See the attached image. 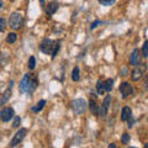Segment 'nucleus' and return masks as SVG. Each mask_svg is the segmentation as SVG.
<instances>
[{
    "label": "nucleus",
    "instance_id": "nucleus-8",
    "mask_svg": "<svg viewBox=\"0 0 148 148\" xmlns=\"http://www.w3.org/2000/svg\"><path fill=\"white\" fill-rule=\"evenodd\" d=\"M120 92H121L122 98H123V99H126V98H128L130 95H132V94H133V88H132V85L130 84V83L123 82L122 84L120 85Z\"/></svg>",
    "mask_w": 148,
    "mask_h": 148
},
{
    "label": "nucleus",
    "instance_id": "nucleus-26",
    "mask_svg": "<svg viewBox=\"0 0 148 148\" xmlns=\"http://www.w3.org/2000/svg\"><path fill=\"white\" fill-rule=\"evenodd\" d=\"M20 123H21V119H20V116H16V117H15V120H14L12 126L15 127V128H17L18 126H20Z\"/></svg>",
    "mask_w": 148,
    "mask_h": 148
},
{
    "label": "nucleus",
    "instance_id": "nucleus-21",
    "mask_svg": "<svg viewBox=\"0 0 148 148\" xmlns=\"http://www.w3.org/2000/svg\"><path fill=\"white\" fill-rule=\"evenodd\" d=\"M27 67H29L30 71H34V69L36 68V58H35V57H30Z\"/></svg>",
    "mask_w": 148,
    "mask_h": 148
},
{
    "label": "nucleus",
    "instance_id": "nucleus-25",
    "mask_svg": "<svg viewBox=\"0 0 148 148\" xmlns=\"http://www.w3.org/2000/svg\"><path fill=\"white\" fill-rule=\"evenodd\" d=\"M121 142L123 143V145H127V143L130 142V135L128 133H123L122 137H121Z\"/></svg>",
    "mask_w": 148,
    "mask_h": 148
},
{
    "label": "nucleus",
    "instance_id": "nucleus-4",
    "mask_svg": "<svg viewBox=\"0 0 148 148\" xmlns=\"http://www.w3.org/2000/svg\"><path fill=\"white\" fill-rule=\"evenodd\" d=\"M110 103H111V95H106L101 105L98 108V115L100 117H106V115H108V111H109V108H110Z\"/></svg>",
    "mask_w": 148,
    "mask_h": 148
},
{
    "label": "nucleus",
    "instance_id": "nucleus-16",
    "mask_svg": "<svg viewBox=\"0 0 148 148\" xmlns=\"http://www.w3.org/2000/svg\"><path fill=\"white\" fill-rule=\"evenodd\" d=\"M61 49V41H56L54 42V46H53V51H52V58H56L57 54Z\"/></svg>",
    "mask_w": 148,
    "mask_h": 148
},
{
    "label": "nucleus",
    "instance_id": "nucleus-5",
    "mask_svg": "<svg viewBox=\"0 0 148 148\" xmlns=\"http://www.w3.org/2000/svg\"><path fill=\"white\" fill-rule=\"evenodd\" d=\"M146 69H147V66L146 64H137V66H135V69L132 71V80L133 82H137V80H140L141 78L143 77V74H145L146 72Z\"/></svg>",
    "mask_w": 148,
    "mask_h": 148
},
{
    "label": "nucleus",
    "instance_id": "nucleus-6",
    "mask_svg": "<svg viewBox=\"0 0 148 148\" xmlns=\"http://www.w3.org/2000/svg\"><path fill=\"white\" fill-rule=\"evenodd\" d=\"M53 46H54V41L53 40L45 38L40 45V49H41V52H43L45 54H52Z\"/></svg>",
    "mask_w": 148,
    "mask_h": 148
},
{
    "label": "nucleus",
    "instance_id": "nucleus-30",
    "mask_svg": "<svg viewBox=\"0 0 148 148\" xmlns=\"http://www.w3.org/2000/svg\"><path fill=\"white\" fill-rule=\"evenodd\" d=\"M0 140H1V137H0Z\"/></svg>",
    "mask_w": 148,
    "mask_h": 148
},
{
    "label": "nucleus",
    "instance_id": "nucleus-9",
    "mask_svg": "<svg viewBox=\"0 0 148 148\" xmlns=\"http://www.w3.org/2000/svg\"><path fill=\"white\" fill-rule=\"evenodd\" d=\"M14 114H15V111H14L12 108H4L1 111H0V120L4 122L10 121V120L14 117Z\"/></svg>",
    "mask_w": 148,
    "mask_h": 148
},
{
    "label": "nucleus",
    "instance_id": "nucleus-20",
    "mask_svg": "<svg viewBox=\"0 0 148 148\" xmlns=\"http://www.w3.org/2000/svg\"><path fill=\"white\" fill-rule=\"evenodd\" d=\"M96 90H98V94L99 95H103L104 94V84H103V82H101L100 79L98 80V83H96Z\"/></svg>",
    "mask_w": 148,
    "mask_h": 148
},
{
    "label": "nucleus",
    "instance_id": "nucleus-18",
    "mask_svg": "<svg viewBox=\"0 0 148 148\" xmlns=\"http://www.w3.org/2000/svg\"><path fill=\"white\" fill-rule=\"evenodd\" d=\"M98 108H99V105L96 104L94 100H90L89 101V109H90V111L94 115H98Z\"/></svg>",
    "mask_w": 148,
    "mask_h": 148
},
{
    "label": "nucleus",
    "instance_id": "nucleus-24",
    "mask_svg": "<svg viewBox=\"0 0 148 148\" xmlns=\"http://www.w3.org/2000/svg\"><path fill=\"white\" fill-rule=\"evenodd\" d=\"M115 1H116V0H99V3L101 4V5H104V6H110V5H112Z\"/></svg>",
    "mask_w": 148,
    "mask_h": 148
},
{
    "label": "nucleus",
    "instance_id": "nucleus-23",
    "mask_svg": "<svg viewBox=\"0 0 148 148\" xmlns=\"http://www.w3.org/2000/svg\"><path fill=\"white\" fill-rule=\"evenodd\" d=\"M6 20L5 18H3V17H0V32H4L6 30Z\"/></svg>",
    "mask_w": 148,
    "mask_h": 148
},
{
    "label": "nucleus",
    "instance_id": "nucleus-27",
    "mask_svg": "<svg viewBox=\"0 0 148 148\" xmlns=\"http://www.w3.org/2000/svg\"><path fill=\"white\" fill-rule=\"evenodd\" d=\"M100 24H101V21H100V20H96V21H94V22H92V24H91V26H90V29H91V30H94V29H95V27H96V26H98V25H100Z\"/></svg>",
    "mask_w": 148,
    "mask_h": 148
},
{
    "label": "nucleus",
    "instance_id": "nucleus-14",
    "mask_svg": "<svg viewBox=\"0 0 148 148\" xmlns=\"http://www.w3.org/2000/svg\"><path fill=\"white\" fill-rule=\"evenodd\" d=\"M103 84H104V90H105V91H108V92H110L111 90H112V86H114V80L110 78V79L105 80V82L103 83Z\"/></svg>",
    "mask_w": 148,
    "mask_h": 148
},
{
    "label": "nucleus",
    "instance_id": "nucleus-12",
    "mask_svg": "<svg viewBox=\"0 0 148 148\" xmlns=\"http://www.w3.org/2000/svg\"><path fill=\"white\" fill-rule=\"evenodd\" d=\"M58 8H59L58 1H56V0H53V1H51V3L48 4V6L46 8V14H47L48 16H52L53 14L58 10Z\"/></svg>",
    "mask_w": 148,
    "mask_h": 148
},
{
    "label": "nucleus",
    "instance_id": "nucleus-28",
    "mask_svg": "<svg viewBox=\"0 0 148 148\" xmlns=\"http://www.w3.org/2000/svg\"><path fill=\"white\" fill-rule=\"evenodd\" d=\"M40 4H41V6H42V8H45L46 5H45V4H46V0H40Z\"/></svg>",
    "mask_w": 148,
    "mask_h": 148
},
{
    "label": "nucleus",
    "instance_id": "nucleus-29",
    "mask_svg": "<svg viewBox=\"0 0 148 148\" xmlns=\"http://www.w3.org/2000/svg\"><path fill=\"white\" fill-rule=\"evenodd\" d=\"M109 147H110V148H115V147H116V145H114V143H111V145H110Z\"/></svg>",
    "mask_w": 148,
    "mask_h": 148
},
{
    "label": "nucleus",
    "instance_id": "nucleus-22",
    "mask_svg": "<svg viewBox=\"0 0 148 148\" xmlns=\"http://www.w3.org/2000/svg\"><path fill=\"white\" fill-rule=\"evenodd\" d=\"M142 56L145 58L148 57V41H146L145 43H143V47H142Z\"/></svg>",
    "mask_w": 148,
    "mask_h": 148
},
{
    "label": "nucleus",
    "instance_id": "nucleus-10",
    "mask_svg": "<svg viewBox=\"0 0 148 148\" xmlns=\"http://www.w3.org/2000/svg\"><path fill=\"white\" fill-rule=\"evenodd\" d=\"M130 63H131L132 66H137V64L141 63V56H140V49L138 48L133 49L131 57H130Z\"/></svg>",
    "mask_w": 148,
    "mask_h": 148
},
{
    "label": "nucleus",
    "instance_id": "nucleus-7",
    "mask_svg": "<svg viewBox=\"0 0 148 148\" xmlns=\"http://www.w3.org/2000/svg\"><path fill=\"white\" fill-rule=\"evenodd\" d=\"M26 136V128H20L18 131L15 133V136L12 137L11 140V143H10V147H16L18 143H21L22 140L25 138Z\"/></svg>",
    "mask_w": 148,
    "mask_h": 148
},
{
    "label": "nucleus",
    "instance_id": "nucleus-19",
    "mask_svg": "<svg viewBox=\"0 0 148 148\" xmlns=\"http://www.w3.org/2000/svg\"><path fill=\"white\" fill-rule=\"evenodd\" d=\"M16 40H17V35L15 34V32L9 34L8 37H6V42L8 43H14V42H16Z\"/></svg>",
    "mask_w": 148,
    "mask_h": 148
},
{
    "label": "nucleus",
    "instance_id": "nucleus-15",
    "mask_svg": "<svg viewBox=\"0 0 148 148\" xmlns=\"http://www.w3.org/2000/svg\"><path fill=\"white\" fill-rule=\"evenodd\" d=\"M72 79L74 82H78L80 79V69H79V67H74L73 72H72Z\"/></svg>",
    "mask_w": 148,
    "mask_h": 148
},
{
    "label": "nucleus",
    "instance_id": "nucleus-17",
    "mask_svg": "<svg viewBox=\"0 0 148 148\" xmlns=\"http://www.w3.org/2000/svg\"><path fill=\"white\" fill-rule=\"evenodd\" d=\"M45 104H46V101L45 100H41L37 103L36 106H34V108H31V111H34V112H38V111H41L43 108H45Z\"/></svg>",
    "mask_w": 148,
    "mask_h": 148
},
{
    "label": "nucleus",
    "instance_id": "nucleus-1",
    "mask_svg": "<svg viewBox=\"0 0 148 148\" xmlns=\"http://www.w3.org/2000/svg\"><path fill=\"white\" fill-rule=\"evenodd\" d=\"M38 85V80L37 77L34 74H25V77L22 78V80L18 84V90L22 94H32L35 91V89Z\"/></svg>",
    "mask_w": 148,
    "mask_h": 148
},
{
    "label": "nucleus",
    "instance_id": "nucleus-2",
    "mask_svg": "<svg viewBox=\"0 0 148 148\" xmlns=\"http://www.w3.org/2000/svg\"><path fill=\"white\" fill-rule=\"evenodd\" d=\"M86 108H88V103L83 98L73 100V103H72V109L75 115H83L86 111Z\"/></svg>",
    "mask_w": 148,
    "mask_h": 148
},
{
    "label": "nucleus",
    "instance_id": "nucleus-13",
    "mask_svg": "<svg viewBox=\"0 0 148 148\" xmlns=\"http://www.w3.org/2000/svg\"><path fill=\"white\" fill-rule=\"evenodd\" d=\"M131 117H132V110H131V108L125 106V108L122 109V112H121V120H122V121H128Z\"/></svg>",
    "mask_w": 148,
    "mask_h": 148
},
{
    "label": "nucleus",
    "instance_id": "nucleus-11",
    "mask_svg": "<svg viewBox=\"0 0 148 148\" xmlns=\"http://www.w3.org/2000/svg\"><path fill=\"white\" fill-rule=\"evenodd\" d=\"M12 84H14V82L11 80L10 82V85H9V88L8 89L4 91V94H3V96H1V99H0V106L1 105H4V104H6L8 103V100L10 99V96H11V88H12Z\"/></svg>",
    "mask_w": 148,
    "mask_h": 148
},
{
    "label": "nucleus",
    "instance_id": "nucleus-3",
    "mask_svg": "<svg viewBox=\"0 0 148 148\" xmlns=\"http://www.w3.org/2000/svg\"><path fill=\"white\" fill-rule=\"evenodd\" d=\"M9 24H10V27L14 30H18L22 27V24H24V17L20 12H12L10 16V20H9Z\"/></svg>",
    "mask_w": 148,
    "mask_h": 148
}]
</instances>
